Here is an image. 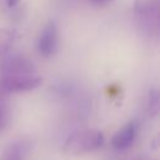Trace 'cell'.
I'll list each match as a JSON object with an SVG mask.
<instances>
[{
	"label": "cell",
	"instance_id": "3957f363",
	"mask_svg": "<svg viewBox=\"0 0 160 160\" xmlns=\"http://www.w3.org/2000/svg\"><path fill=\"white\" fill-rule=\"evenodd\" d=\"M42 82V78L35 74H24V75H11V76H0V92L1 94H12L30 91L39 88Z\"/></svg>",
	"mask_w": 160,
	"mask_h": 160
},
{
	"label": "cell",
	"instance_id": "7c38bea8",
	"mask_svg": "<svg viewBox=\"0 0 160 160\" xmlns=\"http://www.w3.org/2000/svg\"><path fill=\"white\" fill-rule=\"evenodd\" d=\"M19 1H20V0H6V5H8L9 8H12V6L18 5Z\"/></svg>",
	"mask_w": 160,
	"mask_h": 160
},
{
	"label": "cell",
	"instance_id": "9c48e42d",
	"mask_svg": "<svg viewBox=\"0 0 160 160\" xmlns=\"http://www.w3.org/2000/svg\"><path fill=\"white\" fill-rule=\"evenodd\" d=\"M159 91L158 89H151L148 95V111L150 115L155 116L159 112Z\"/></svg>",
	"mask_w": 160,
	"mask_h": 160
},
{
	"label": "cell",
	"instance_id": "ba28073f",
	"mask_svg": "<svg viewBox=\"0 0 160 160\" xmlns=\"http://www.w3.org/2000/svg\"><path fill=\"white\" fill-rule=\"evenodd\" d=\"M14 38H15L14 30H10L6 28L0 29V58H2L9 52L11 44L14 41Z\"/></svg>",
	"mask_w": 160,
	"mask_h": 160
},
{
	"label": "cell",
	"instance_id": "6da1fadb",
	"mask_svg": "<svg viewBox=\"0 0 160 160\" xmlns=\"http://www.w3.org/2000/svg\"><path fill=\"white\" fill-rule=\"evenodd\" d=\"M104 144V135L100 130L84 129L71 132L62 144V152L68 155H82L91 152Z\"/></svg>",
	"mask_w": 160,
	"mask_h": 160
},
{
	"label": "cell",
	"instance_id": "8992f818",
	"mask_svg": "<svg viewBox=\"0 0 160 160\" xmlns=\"http://www.w3.org/2000/svg\"><path fill=\"white\" fill-rule=\"evenodd\" d=\"M139 125L136 121H129L119 131H116L111 139V146L116 150H126L135 141Z\"/></svg>",
	"mask_w": 160,
	"mask_h": 160
},
{
	"label": "cell",
	"instance_id": "277c9868",
	"mask_svg": "<svg viewBox=\"0 0 160 160\" xmlns=\"http://www.w3.org/2000/svg\"><path fill=\"white\" fill-rule=\"evenodd\" d=\"M36 69L34 62L24 55H4L0 61V76H11V75H24V74H35Z\"/></svg>",
	"mask_w": 160,
	"mask_h": 160
},
{
	"label": "cell",
	"instance_id": "8fae6325",
	"mask_svg": "<svg viewBox=\"0 0 160 160\" xmlns=\"http://www.w3.org/2000/svg\"><path fill=\"white\" fill-rule=\"evenodd\" d=\"M92 4H95V5H106V4H109V2H111V1H114V0H90Z\"/></svg>",
	"mask_w": 160,
	"mask_h": 160
},
{
	"label": "cell",
	"instance_id": "7a4b0ae2",
	"mask_svg": "<svg viewBox=\"0 0 160 160\" xmlns=\"http://www.w3.org/2000/svg\"><path fill=\"white\" fill-rule=\"evenodd\" d=\"M159 0H136L134 15L136 25L146 36H156L159 31Z\"/></svg>",
	"mask_w": 160,
	"mask_h": 160
},
{
	"label": "cell",
	"instance_id": "5b68a950",
	"mask_svg": "<svg viewBox=\"0 0 160 160\" xmlns=\"http://www.w3.org/2000/svg\"><path fill=\"white\" fill-rule=\"evenodd\" d=\"M38 51L44 58L52 56L58 50V28L51 20L41 30L38 39Z\"/></svg>",
	"mask_w": 160,
	"mask_h": 160
},
{
	"label": "cell",
	"instance_id": "30bf717a",
	"mask_svg": "<svg viewBox=\"0 0 160 160\" xmlns=\"http://www.w3.org/2000/svg\"><path fill=\"white\" fill-rule=\"evenodd\" d=\"M9 118H10V112H9L8 105L0 100V131L8 125Z\"/></svg>",
	"mask_w": 160,
	"mask_h": 160
},
{
	"label": "cell",
	"instance_id": "52a82bcc",
	"mask_svg": "<svg viewBox=\"0 0 160 160\" xmlns=\"http://www.w3.org/2000/svg\"><path fill=\"white\" fill-rule=\"evenodd\" d=\"M29 150V142L26 140H15L10 142L1 155V160H24Z\"/></svg>",
	"mask_w": 160,
	"mask_h": 160
}]
</instances>
